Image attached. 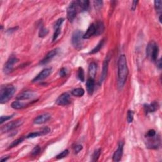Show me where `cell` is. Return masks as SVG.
Segmentation results:
<instances>
[{
	"instance_id": "obj_1",
	"label": "cell",
	"mask_w": 162,
	"mask_h": 162,
	"mask_svg": "<svg viewBox=\"0 0 162 162\" xmlns=\"http://www.w3.org/2000/svg\"><path fill=\"white\" fill-rule=\"evenodd\" d=\"M128 74L127 59L124 55H122L120 56L118 60V85L119 88H122L124 86Z\"/></svg>"
},
{
	"instance_id": "obj_2",
	"label": "cell",
	"mask_w": 162,
	"mask_h": 162,
	"mask_svg": "<svg viewBox=\"0 0 162 162\" xmlns=\"http://www.w3.org/2000/svg\"><path fill=\"white\" fill-rule=\"evenodd\" d=\"M15 92V88L12 85L3 86L0 90V103L3 104L12 98Z\"/></svg>"
},
{
	"instance_id": "obj_3",
	"label": "cell",
	"mask_w": 162,
	"mask_h": 162,
	"mask_svg": "<svg viewBox=\"0 0 162 162\" xmlns=\"http://www.w3.org/2000/svg\"><path fill=\"white\" fill-rule=\"evenodd\" d=\"M159 48L157 44L154 41H151L147 45L146 53V56L151 62H156L157 60L158 55Z\"/></svg>"
},
{
	"instance_id": "obj_4",
	"label": "cell",
	"mask_w": 162,
	"mask_h": 162,
	"mask_svg": "<svg viewBox=\"0 0 162 162\" xmlns=\"http://www.w3.org/2000/svg\"><path fill=\"white\" fill-rule=\"evenodd\" d=\"M83 33L82 31L77 30L72 34V43L75 48L77 50L80 49L83 45Z\"/></svg>"
},
{
	"instance_id": "obj_5",
	"label": "cell",
	"mask_w": 162,
	"mask_h": 162,
	"mask_svg": "<svg viewBox=\"0 0 162 162\" xmlns=\"http://www.w3.org/2000/svg\"><path fill=\"white\" fill-rule=\"evenodd\" d=\"M78 4L77 1H74L70 3L67 8V19L69 22H72L75 18L76 17L77 13V8Z\"/></svg>"
},
{
	"instance_id": "obj_6",
	"label": "cell",
	"mask_w": 162,
	"mask_h": 162,
	"mask_svg": "<svg viewBox=\"0 0 162 162\" xmlns=\"http://www.w3.org/2000/svg\"><path fill=\"white\" fill-rule=\"evenodd\" d=\"M22 124L23 122L21 120H17L15 121H12L8 123L7 124H6L3 127H2L1 129V131L2 133H7V132L11 131L15 129L20 127V125H22Z\"/></svg>"
},
{
	"instance_id": "obj_7",
	"label": "cell",
	"mask_w": 162,
	"mask_h": 162,
	"mask_svg": "<svg viewBox=\"0 0 162 162\" xmlns=\"http://www.w3.org/2000/svg\"><path fill=\"white\" fill-rule=\"evenodd\" d=\"M18 62H19V59H17L16 58V56H11V57H10L8 60V61L6 62V64H5V66L3 67V71L5 74H8L9 73H10L13 70V65L17 64Z\"/></svg>"
},
{
	"instance_id": "obj_8",
	"label": "cell",
	"mask_w": 162,
	"mask_h": 162,
	"mask_svg": "<svg viewBox=\"0 0 162 162\" xmlns=\"http://www.w3.org/2000/svg\"><path fill=\"white\" fill-rule=\"evenodd\" d=\"M60 48H56L54 49L52 51H50V52L48 53L47 55L44 57V58L40 62V64L41 65H46L47 64H48V63L51 60H52L54 58V57L58 55V53L60 52Z\"/></svg>"
},
{
	"instance_id": "obj_9",
	"label": "cell",
	"mask_w": 162,
	"mask_h": 162,
	"mask_svg": "<svg viewBox=\"0 0 162 162\" xmlns=\"http://www.w3.org/2000/svg\"><path fill=\"white\" fill-rule=\"evenodd\" d=\"M70 103V96L67 92L61 94L56 100V103L60 106H67Z\"/></svg>"
},
{
	"instance_id": "obj_10",
	"label": "cell",
	"mask_w": 162,
	"mask_h": 162,
	"mask_svg": "<svg viewBox=\"0 0 162 162\" xmlns=\"http://www.w3.org/2000/svg\"><path fill=\"white\" fill-rule=\"evenodd\" d=\"M52 68H47L44 69L43 70H42L41 72L32 80V82H39V81H41L44 80V79H46V78L48 77L50 74L52 73Z\"/></svg>"
},
{
	"instance_id": "obj_11",
	"label": "cell",
	"mask_w": 162,
	"mask_h": 162,
	"mask_svg": "<svg viewBox=\"0 0 162 162\" xmlns=\"http://www.w3.org/2000/svg\"><path fill=\"white\" fill-rule=\"evenodd\" d=\"M148 138H149L148 141L147 142L148 143V144H147V147L148 148L151 149H157L158 148L160 144V138L157 136V135H155L153 137Z\"/></svg>"
},
{
	"instance_id": "obj_12",
	"label": "cell",
	"mask_w": 162,
	"mask_h": 162,
	"mask_svg": "<svg viewBox=\"0 0 162 162\" xmlns=\"http://www.w3.org/2000/svg\"><path fill=\"white\" fill-rule=\"evenodd\" d=\"M123 150H124V143L120 141L118 144L117 149L114 153L113 156V161H120L123 155Z\"/></svg>"
},
{
	"instance_id": "obj_13",
	"label": "cell",
	"mask_w": 162,
	"mask_h": 162,
	"mask_svg": "<svg viewBox=\"0 0 162 162\" xmlns=\"http://www.w3.org/2000/svg\"><path fill=\"white\" fill-rule=\"evenodd\" d=\"M64 22V19H59L58 20L56 21V22L54 27L55 29V32H54L53 37V41H55L56 40V39L60 34L61 32V27L63 24V23Z\"/></svg>"
},
{
	"instance_id": "obj_14",
	"label": "cell",
	"mask_w": 162,
	"mask_h": 162,
	"mask_svg": "<svg viewBox=\"0 0 162 162\" xmlns=\"http://www.w3.org/2000/svg\"><path fill=\"white\" fill-rule=\"evenodd\" d=\"M35 96V93L34 92L32 91H25L22 92L17 96V100L19 101L22 100H29V99H32Z\"/></svg>"
},
{
	"instance_id": "obj_15",
	"label": "cell",
	"mask_w": 162,
	"mask_h": 162,
	"mask_svg": "<svg viewBox=\"0 0 162 162\" xmlns=\"http://www.w3.org/2000/svg\"><path fill=\"white\" fill-rule=\"evenodd\" d=\"M109 61H110V59H108V58H106L105 60L104 61L103 65V70H102L101 77L100 79V84H101L104 80V79H106L107 74H108V70Z\"/></svg>"
},
{
	"instance_id": "obj_16",
	"label": "cell",
	"mask_w": 162,
	"mask_h": 162,
	"mask_svg": "<svg viewBox=\"0 0 162 162\" xmlns=\"http://www.w3.org/2000/svg\"><path fill=\"white\" fill-rule=\"evenodd\" d=\"M51 118V115L49 113H44L42 115L37 116L34 119V123L35 124H43L46 122Z\"/></svg>"
},
{
	"instance_id": "obj_17",
	"label": "cell",
	"mask_w": 162,
	"mask_h": 162,
	"mask_svg": "<svg viewBox=\"0 0 162 162\" xmlns=\"http://www.w3.org/2000/svg\"><path fill=\"white\" fill-rule=\"evenodd\" d=\"M158 103L157 102L154 101L149 104H145V106H144V108H145V112L148 114L149 113L155 112L156 110L158 109Z\"/></svg>"
},
{
	"instance_id": "obj_18",
	"label": "cell",
	"mask_w": 162,
	"mask_h": 162,
	"mask_svg": "<svg viewBox=\"0 0 162 162\" xmlns=\"http://www.w3.org/2000/svg\"><path fill=\"white\" fill-rule=\"evenodd\" d=\"M94 87H95V82L94 79H92V78L89 77V79L87 80L86 82L87 91H88V93L89 95H92L93 94Z\"/></svg>"
},
{
	"instance_id": "obj_19",
	"label": "cell",
	"mask_w": 162,
	"mask_h": 162,
	"mask_svg": "<svg viewBox=\"0 0 162 162\" xmlns=\"http://www.w3.org/2000/svg\"><path fill=\"white\" fill-rule=\"evenodd\" d=\"M96 34V26L94 23H92L91 25H90L88 27V30H87L86 32L83 35V39H89L92 35H95Z\"/></svg>"
},
{
	"instance_id": "obj_20",
	"label": "cell",
	"mask_w": 162,
	"mask_h": 162,
	"mask_svg": "<svg viewBox=\"0 0 162 162\" xmlns=\"http://www.w3.org/2000/svg\"><path fill=\"white\" fill-rule=\"evenodd\" d=\"M97 72V65L95 62H92L89 66V76L90 78L94 79L96 75Z\"/></svg>"
},
{
	"instance_id": "obj_21",
	"label": "cell",
	"mask_w": 162,
	"mask_h": 162,
	"mask_svg": "<svg viewBox=\"0 0 162 162\" xmlns=\"http://www.w3.org/2000/svg\"><path fill=\"white\" fill-rule=\"evenodd\" d=\"M96 26V34L95 35H100L103 33L104 31V25L103 22H98L95 24Z\"/></svg>"
},
{
	"instance_id": "obj_22",
	"label": "cell",
	"mask_w": 162,
	"mask_h": 162,
	"mask_svg": "<svg viewBox=\"0 0 162 162\" xmlns=\"http://www.w3.org/2000/svg\"><path fill=\"white\" fill-rule=\"evenodd\" d=\"M78 7H79L81 10L83 11H87L88 10L89 7V1L88 0H80V1H77Z\"/></svg>"
},
{
	"instance_id": "obj_23",
	"label": "cell",
	"mask_w": 162,
	"mask_h": 162,
	"mask_svg": "<svg viewBox=\"0 0 162 162\" xmlns=\"http://www.w3.org/2000/svg\"><path fill=\"white\" fill-rule=\"evenodd\" d=\"M26 106L27 105L25 104L22 103V102H20L19 100L13 101L11 104V108H13V109H15V110L22 109V108H25Z\"/></svg>"
},
{
	"instance_id": "obj_24",
	"label": "cell",
	"mask_w": 162,
	"mask_h": 162,
	"mask_svg": "<svg viewBox=\"0 0 162 162\" xmlns=\"http://www.w3.org/2000/svg\"><path fill=\"white\" fill-rule=\"evenodd\" d=\"M71 93L74 96L76 97H82L84 96L85 93L84 90L82 88H76L73 89L72 91H71Z\"/></svg>"
},
{
	"instance_id": "obj_25",
	"label": "cell",
	"mask_w": 162,
	"mask_h": 162,
	"mask_svg": "<svg viewBox=\"0 0 162 162\" xmlns=\"http://www.w3.org/2000/svg\"><path fill=\"white\" fill-rule=\"evenodd\" d=\"M161 1L160 0H156L155 1V8L156 10L157 13L160 14V15H161V10H162V7H161Z\"/></svg>"
},
{
	"instance_id": "obj_26",
	"label": "cell",
	"mask_w": 162,
	"mask_h": 162,
	"mask_svg": "<svg viewBox=\"0 0 162 162\" xmlns=\"http://www.w3.org/2000/svg\"><path fill=\"white\" fill-rule=\"evenodd\" d=\"M104 44V39L103 40H101L100 43H99L97 45H96V46L94 48L91 50V52H89V54H95V53H98L99 51H100L101 50V48H102V46H103V45Z\"/></svg>"
},
{
	"instance_id": "obj_27",
	"label": "cell",
	"mask_w": 162,
	"mask_h": 162,
	"mask_svg": "<svg viewBox=\"0 0 162 162\" xmlns=\"http://www.w3.org/2000/svg\"><path fill=\"white\" fill-rule=\"evenodd\" d=\"M77 76H78V78H79V79L81 81V82H84V81L85 79L84 72V70L82 67L79 68Z\"/></svg>"
},
{
	"instance_id": "obj_28",
	"label": "cell",
	"mask_w": 162,
	"mask_h": 162,
	"mask_svg": "<svg viewBox=\"0 0 162 162\" xmlns=\"http://www.w3.org/2000/svg\"><path fill=\"white\" fill-rule=\"evenodd\" d=\"M101 150L100 148L96 150V151L94 152L93 155H92V161H96L98 160V158L101 155Z\"/></svg>"
},
{
	"instance_id": "obj_29",
	"label": "cell",
	"mask_w": 162,
	"mask_h": 162,
	"mask_svg": "<svg viewBox=\"0 0 162 162\" xmlns=\"http://www.w3.org/2000/svg\"><path fill=\"white\" fill-rule=\"evenodd\" d=\"M48 34V30L42 27L40 29L39 32V37H44L46 36Z\"/></svg>"
},
{
	"instance_id": "obj_30",
	"label": "cell",
	"mask_w": 162,
	"mask_h": 162,
	"mask_svg": "<svg viewBox=\"0 0 162 162\" xmlns=\"http://www.w3.org/2000/svg\"><path fill=\"white\" fill-rule=\"evenodd\" d=\"M23 139H24V138H23V137H20V138H19V139L15 140L14 141L12 142V143L11 144L9 147H10V148H13V147H15V146H18L19 145V144H20L23 141Z\"/></svg>"
},
{
	"instance_id": "obj_31",
	"label": "cell",
	"mask_w": 162,
	"mask_h": 162,
	"mask_svg": "<svg viewBox=\"0 0 162 162\" xmlns=\"http://www.w3.org/2000/svg\"><path fill=\"white\" fill-rule=\"evenodd\" d=\"M134 112L131 110H129L127 114V120L128 123H132L134 119Z\"/></svg>"
},
{
	"instance_id": "obj_32",
	"label": "cell",
	"mask_w": 162,
	"mask_h": 162,
	"mask_svg": "<svg viewBox=\"0 0 162 162\" xmlns=\"http://www.w3.org/2000/svg\"><path fill=\"white\" fill-rule=\"evenodd\" d=\"M93 3L96 10H100L102 7H103V1H94Z\"/></svg>"
},
{
	"instance_id": "obj_33",
	"label": "cell",
	"mask_w": 162,
	"mask_h": 162,
	"mask_svg": "<svg viewBox=\"0 0 162 162\" xmlns=\"http://www.w3.org/2000/svg\"><path fill=\"white\" fill-rule=\"evenodd\" d=\"M68 153H69V152H68V149H65V150H64V151L61 152L60 153L57 155V156H56V158H57V159L64 158L67 157V156L68 154Z\"/></svg>"
},
{
	"instance_id": "obj_34",
	"label": "cell",
	"mask_w": 162,
	"mask_h": 162,
	"mask_svg": "<svg viewBox=\"0 0 162 162\" xmlns=\"http://www.w3.org/2000/svg\"><path fill=\"white\" fill-rule=\"evenodd\" d=\"M39 136H41V134L40 133V131L34 132V133H30L28 135V136H27V138H34V137H38Z\"/></svg>"
},
{
	"instance_id": "obj_35",
	"label": "cell",
	"mask_w": 162,
	"mask_h": 162,
	"mask_svg": "<svg viewBox=\"0 0 162 162\" xmlns=\"http://www.w3.org/2000/svg\"><path fill=\"white\" fill-rule=\"evenodd\" d=\"M13 115H10V116H1L0 118V124H2L3 123L5 122H7L8 120L11 119L13 117Z\"/></svg>"
},
{
	"instance_id": "obj_36",
	"label": "cell",
	"mask_w": 162,
	"mask_h": 162,
	"mask_svg": "<svg viewBox=\"0 0 162 162\" xmlns=\"http://www.w3.org/2000/svg\"><path fill=\"white\" fill-rule=\"evenodd\" d=\"M41 152V148L39 146H36L34 147V148L33 149L32 151V155H37Z\"/></svg>"
},
{
	"instance_id": "obj_37",
	"label": "cell",
	"mask_w": 162,
	"mask_h": 162,
	"mask_svg": "<svg viewBox=\"0 0 162 162\" xmlns=\"http://www.w3.org/2000/svg\"><path fill=\"white\" fill-rule=\"evenodd\" d=\"M50 129L48 127H45L43 129H42V130L40 131V133L41 134V136H43V135H46L47 134H48L50 132Z\"/></svg>"
},
{
	"instance_id": "obj_38",
	"label": "cell",
	"mask_w": 162,
	"mask_h": 162,
	"mask_svg": "<svg viewBox=\"0 0 162 162\" xmlns=\"http://www.w3.org/2000/svg\"><path fill=\"white\" fill-rule=\"evenodd\" d=\"M82 145H78L77 146H76L74 147V153L77 154L78 153H79L81 150L82 149Z\"/></svg>"
},
{
	"instance_id": "obj_39",
	"label": "cell",
	"mask_w": 162,
	"mask_h": 162,
	"mask_svg": "<svg viewBox=\"0 0 162 162\" xmlns=\"http://www.w3.org/2000/svg\"><path fill=\"white\" fill-rule=\"evenodd\" d=\"M156 135V131L154 129L149 130L146 134V137H153Z\"/></svg>"
},
{
	"instance_id": "obj_40",
	"label": "cell",
	"mask_w": 162,
	"mask_h": 162,
	"mask_svg": "<svg viewBox=\"0 0 162 162\" xmlns=\"http://www.w3.org/2000/svg\"><path fill=\"white\" fill-rule=\"evenodd\" d=\"M60 76L62 77H64L67 76V70L65 68H62L60 71Z\"/></svg>"
},
{
	"instance_id": "obj_41",
	"label": "cell",
	"mask_w": 162,
	"mask_h": 162,
	"mask_svg": "<svg viewBox=\"0 0 162 162\" xmlns=\"http://www.w3.org/2000/svg\"><path fill=\"white\" fill-rule=\"evenodd\" d=\"M138 3V1H134L133 2V4H132V6H131V10H133V11H134L135 10H136V8L137 7V5Z\"/></svg>"
},
{
	"instance_id": "obj_42",
	"label": "cell",
	"mask_w": 162,
	"mask_h": 162,
	"mask_svg": "<svg viewBox=\"0 0 162 162\" xmlns=\"http://www.w3.org/2000/svg\"><path fill=\"white\" fill-rule=\"evenodd\" d=\"M157 67L159 68H161V58H160L158 60H157Z\"/></svg>"
},
{
	"instance_id": "obj_43",
	"label": "cell",
	"mask_w": 162,
	"mask_h": 162,
	"mask_svg": "<svg viewBox=\"0 0 162 162\" xmlns=\"http://www.w3.org/2000/svg\"><path fill=\"white\" fill-rule=\"evenodd\" d=\"M18 29V27H16V28H13V29H8L7 32H13L15 31H16V30Z\"/></svg>"
}]
</instances>
